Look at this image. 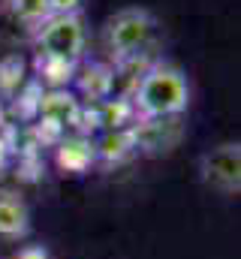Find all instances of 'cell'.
I'll list each match as a JSON object with an SVG mask.
<instances>
[{
    "label": "cell",
    "mask_w": 241,
    "mask_h": 259,
    "mask_svg": "<svg viewBox=\"0 0 241 259\" xmlns=\"http://www.w3.org/2000/svg\"><path fill=\"white\" fill-rule=\"evenodd\" d=\"M157 15L145 6H120L115 9L100 30V49L109 64H130L145 55L157 39Z\"/></svg>",
    "instance_id": "2"
},
{
    "label": "cell",
    "mask_w": 241,
    "mask_h": 259,
    "mask_svg": "<svg viewBox=\"0 0 241 259\" xmlns=\"http://www.w3.org/2000/svg\"><path fill=\"white\" fill-rule=\"evenodd\" d=\"M88 0H49L52 15H69V12H85Z\"/></svg>",
    "instance_id": "11"
},
{
    "label": "cell",
    "mask_w": 241,
    "mask_h": 259,
    "mask_svg": "<svg viewBox=\"0 0 241 259\" xmlns=\"http://www.w3.org/2000/svg\"><path fill=\"white\" fill-rule=\"evenodd\" d=\"M30 46L39 58H55L78 66L88 55V18L85 12L49 15L30 36Z\"/></svg>",
    "instance_id": "3"
},
{
    "label": "cell",
    "mask_w": 241,
    "mask_h": 259,
    "mask_svg": "<svg viewBox=\"0 0 241 259\" xmlns=\"http://www.w3.org/2000/svg\"><path fill=\"white\" fill-rule=\"evenodd\" d=\"M30 36H33V30L27 24H21L18 18H12L6 9H0V42H9V46L27 42L30 46Z\"/></svg>",
    "instance_id": "10"
},
{
    "label": "cell",
    "mask_w": 241,
    "mask_h": 259,
    "mask_svg": "<svg viewBox=\"0 0 241 259\" xmlns=\"http://www.w3.org/2000/svg\"><path fill=\"white\" fill-rule=\"evenodd\" d=\"M30 232V208L18 190L0 187V238L15 241Z\"/></svg>",
    "instance_id": "5"
},
{
    "label": "cell",
    "mask_w": 241,
    "mask_h": 259,
    "mask_svg": "<svg viewBox=\"0 0 241 259\" xmlns=\"http://www.w3.org/2000/svg\"><path fill=\"white\" fill-rule=\"evenodd\" d=\"M36 69H39V78H46L55 91H63L72 81V72H75L72 64H63V61H55V58H39V55H36Z\"/></svg>",
    "instance_id": "8"
},
{
    "label": "cell",
    "mask_w": 241,
    "mask_h": 259,
    "mask_svg": "<svg viewBox=\"0 0 241 259\" xmlns=\"http://www.w3.org/2000/svg\"><path fill=\"white\" fill-rule=\"evenodd\" d=\"M193 100V84L187 69L172 61L151 64L130 94V109L136 118H181Z\"/></svg>",
    "instance_id": "1"
},
{
    "label": "cell",
    "mask_w": 241,
    "mask_h": 259,
    "mask_svg": "<svg viewBox=\"0 0 241 259\" xmlns=\"http://www.w3.org/2000/svg\"><path fill=\"white\" fill-rule=\"evenodd\" d=\"M0 9H6L12 18H18V21L27 24L30 30H36V27L52 15L49 0H0Z\"/></svg>",
    "instance_id": "7"
},
{
    "label": "cell",
    "mask_w": 241,
    "mask_h": 259,
    "mask_svg": "<svg viewBox=\"0 0 241 259\" xmlns=\"http://www.w3.org/2000/svg\"><path fill=\"white\" fill-rule=\"evenodd\" d=\"M97 160V148L88 136H66L58 148V166L63 172H85Z\"/></svg>",
    "instance_id": "6"
},
{
    "label": "cell",
    "mask_w": 241,
    "mask_h": 259,
    "mask_svg": "<svg viewBox=\"0 0 241 259\" xmlns=\"http://www.w3.org/2000/svg\"><path fill=\"white\" fill-rule=\"evenodd\" d=\"M94 148H97V157H115V160H120L124 154H130L136 148V142H133L130 130H112V133H106L103 142H94Z\"/></svg>",
    "instance_id": "9"
},
{
    "label": "cell",
    "mask_w": 241,
    "mask_h": 259,
    "mask_svg": "<svg viewBox=\"0 0 241 259\" xmlns=\"http://www.w3.org/2000/svg\"><path fill=\"white\" fill-rule=\"evenodd\" d=\"M199 178L208 190L220 196L241 193V145L238 142H217L199 157Z\"/></svg>",
    "instance_id": "4"
}]
</instances>
